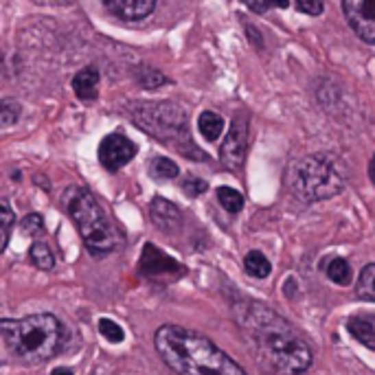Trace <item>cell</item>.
<instances>
[{"label": "cell", "mask_w": 375, "mask_h": 375, "mask_svg": "<svg viewBox=\"0 0 375 375\" xmlns=\"http://www.w3.org/2000/svg\"><path fill=\"white\" fill-rule=\"evenodd\" d=\"M237 323L257 360L274 375H301L312 367V347L272 307L246 301L237 307Z\"/></svg>", "instance_id": "obj_1"}, {"label": "cell", "mask_w": 375, "mask_h": 375, "mask_svg": "<svg viewBox=\"0 0 375 375\" xmlns=\"http://www.w3.org/2000/svg\"><path fill=\"white\" fill-rule=\"evenodd\" d=\"M154 349L176 375H246L237 362L202 334L180 325H162L154 334Z\"/></svg>", "instance_id": "obj_2"}, {"label": "cell", "mask_w": 375, "mask_h": 375, "mask_svg": "<svg viewBox=\"0 0 375 375\" xmlns=\"http://www.w3.org/2000/svg\"><path fill=\"white\" fill-rule=\"evenodd\" d=\"M3 343L11 358L22 365H42L58 354L64 338V327L53 314H31L25 318L0 321Z\"/></svg>", "instance_id": "obj_3"}, {"label": "cell", "mask_w": 375, "mask_h": 375, "mask_svg": "<svg viewBox=\"0 0 375 375\" xmlns=\"http://www.w3.org/2000/svg\"><path fill=\"white\" fill-rule=\"evenodd\" d=\"M128 117L134 125L149 136L158 138L165 145L178 149L189 160H206V154L195 145L189 134V119L184 110L171 101L160 104H132L128 106Z\"/></svg>", "instance_id": "obj_4"}, {"label": "cell", "mask_w": 375, "mask_h": 375, "mask_svg": "<svg viewBox=\"0 0 375 375\" xmlns=\"http://www.w3.org/2000/svg\"><path fill=\"white\" fill-rule=\"evenodd\" d=\"M62 206L66 215L73 219V224L80 230L86 248L95 257L110 255L121 246V235L112 226V222L99 206L95 195L84 186H69L62 193Z\"/></svg>", "instance_id": "obj_5"}, {"label": "cell", "mask_w": 375, "mask_h": 375, "mask_svg": "<svg viewBox=\"0 0 375 375\" xmlns=\"http://www.w3.org/2000/svg\"><path fill=\"white\" fill-rule=\"evenodd\" d=\"M288 186L301 202L314 204L345 189V171L329 154H310L290 165Z\"/></svg>", "instance_id": "obj_6"}, {"label": "cell", "mask_w": 375, "mask_h": 375, "mask_svg": "<svg viewBox=\"0 0 375 375\" xmlns=\"http://www.w3.org/2000/svg\"><path fill=\"white\" fill-rule=\"evenodd\" d=\"M246 149H248V117L239 112L233 119V123H230L222 145H219V160H222L226 169L239 171L244 167Z\"/></svg>", "instance_id": "obj_7"}, {"label": "cell", "mask_w": 375, "mask_h": 375, "mask_svg": "<svg viewBox=\"0 0 375 375\" xmlns=\"http://www.w3.org/2000/svg\"><path fill=\"white\" fill-rule=\"evenodd\" d=\"M138 272L143 277H184V266L180 261H176L173 257H169L167 252L158 250L156 246L147 241L145 248L141 252L138 259Z\"/></svg>", "instance_id": "obj_8"}, {"label": "cell", "mask_w": 375, "mask_h": 375, "mask_svg": "<svg viewBox=\"0 0 375 375\" xmlns=\"http://www.w3.org/2000/svg\"><path fill=\"white\" fill-rule=\"evenodd\" d=\"M343 11L356 36L375 44V0H345Z\"/></svg>", "instance_id": "obj_9"}, {"label": "cell", "mask_w": 375, "mask_h": 375, "mask_svg": "<svg viewBox=\"0 0 375 375\" xmlns=\"http://www.w3.org/2000/svg\"><path fill=\"white\" fill-rule=\"evenodd\" d=\"M136 156V145L123 134H108L99 145V162L108 171H119Z\"/></svg>", "instance_id": "obj_10"}, {"label": "cell", "mask_w": 375, "mask_h": 375, "mask_svg": "<svg viewBox=\"0 0 375 375\" xmlns=\"http://www.w3.org/2000/svg\"><path fill=\"white\" fill-rule=\"evenodd\" d=\"M104 7L108 14L123 22H141L156 9V3L154 0H106Z\"/></svg>", "instance_id": "obj_11"}, {"label": "cell", "mask_w": 375, "mask_h": 375, "mask_svg": "<svg viewBox=\"0 0 375 375\" xmlns=\"http://www.w3.org/2000/svg\"><path fill=\"white\" fill-rule=\"evenodd\" d=\"M149 217L154 226L160 228L162 233H173L182 226V211L165 197H154L149 204Z\"/></svg>", "instance_id": "obj_12"}, {"label": "cell", "mask_w": 375, "mask_h": 375, "mask_svg": "<svg viewBox=\"0 0 375 375\" xmlns=\"http://www.w3.org/2000/svg\"><path fill=\"white\" fill-rule=\"evenodd\" d=\"M73 90L77 99H82V101H95L99 95V71L95 66H86V69L75 73Z\"/></svg>", "instance_id": "obj_13"}, {"label": "cell", "mask_w": 375, "mask_h": 375, "mask_svg": "<svg viewBox=\"0 0 375 375\" xmlns=\"http://www.w3.org/2000/svg\"><path fill=\"white\" fill-rule=\"evenodd\" d=\"M347 332L358 343L375 351V316L373 314H356L347 321Z\"/></svg>", "instance_id": "obj_14"}, {"label": "cell", "mask_w": 375, "mask_h": 375, "mask_svg": "<svg viewBox=\"0 0 375 375\" xmlns=\"http://www.w3.org/2000/svg\"><path fill=\"white\" fill-rule=\"evenodd\" d=\"M224 128H226L224 117L213 112V110H204V112L197 117V130H200L202 138H206V141H217L222 136Z\"/></svg>", "instance_id": "obj_15"}, {"label": "cell", "mask_w": 375, "mask_h": 375, "mask_svg": "<svg viewBox=\"0 0 375 375\" xmlns=\"http://www.w3.org/2000/svg\"><path fill=\"white\" fill-rule=\"evenodd\" d=\"M244 270L246 274L255 279H268L272 272V263L268 261V257L259 250H250L244 257Z\"/></svg>", "instance_id": "obj_16"}, {"label": "cell", "mask_w": 375, "mask_h": 375, "mask_svg": "<svg viewBox=\"0 0 375 375\" xmlns=\"http://www.w3.org/2000/svg\"><path fill=\"white\" fill-rule=\"evenodd\" d=\"M323 270L329 279L338 285H349L351 283V277H354V272H351V266L347 263V259L343 257H329L325 263H323Z\"/></svg>", "instance_id": "obj_17"}, {"label": "cell", "mask_w": 375, "mask_h": 375, "mask_svg": "<svg viewBox=\"0 0 375 375\" xmlns=\"http://www.w3.org/2000/svg\"><path fill=\"white\" fill-rule=\"evenodd\" d=\"M178 173H180L178 165L167 156H156L149 162V176L156 180H173L178 178Z\"/></svg>", "instance_id": "obj_18"}, {"label": "cell", "mask_w": 375, "mask_h": 375, "mask_svg": "<svg viewBox=\"0 0 375 375\" xmlns=\"http://www.w3.org/2000/svg\"><path fill=\"white\" fill-rule=\"evenodd\" d=\"M356 294L362 301H373L375 303V263L362 268L358 283H356Z\"/></svg>", "instance_id": "obj_19"}, {"label": "cell", "mask_w": 375, "mask_h": 375, "mask_svg": "<svg viewBox=\"0 0 375 375\" xmlns=\"http://www.w3.org/2000/svg\"><path fill=\"white\" fill-rule=\"evenodd\" d=\"M29 259L33 261V266L40 270H53L55 268V255L49 248V244L44 241H33L29 248Z\"/></svg>", "instance_id": "obj_20"}, {"label": "cell", "mask_w": 375, "mask_h": 375, "mask_svg": "<svg viewBox=\"0 0 375 375\" xmlns=\"http://www.w3.org/2000/svg\"><path fill=\"white\" fill-rule=\"evenodd\" d=\"M134 80L141 84V88H145V90H156L158 86L167 84V77L160 71L152 69V66H138L134 71Z\"/></svg>", "instance_id": "obj_21"}, {"label": "cell", "mask_w": 375, "mask_h": 375, "mask_svg": "<svg viewBox=\"0 0 375 375\" xmlns=\"http://www.w3.org/2000/svg\"><path fill=\"white\" fill-rule=\"evenodd\" d=\"M217 200L228 213H239L241 208H244V195H241L237 189H230V186H219Z\"/></svg>", "instance_id": "obj_22"}, {"label": "cell", "mask_w": 375, "mask_h": 375, "mask_svg": "<svg viewBox=\"0 0 375 375\" xmlns=\"http://www.w3.org/2000/svg\"><path fill=\"white\" fill-rule=\"evenodd\" d=\"M20 112H22V108H20V104L16 101V99H9L7 97V99H3V101H0V121H3L5 128L18 123Z\"/></svg>", "instance_id": "obj_23"}, {"label": "cell", "mask_w": 375, "mask_h": 375, "mask_svg": "<svg viewBox=\"0 0 375 375\" xmlns=\"http://www.w3.org/2000/svg\"><path fill=\"white\" fill-rule=\"evenodd\" d=\"M0 219H3V241H0V250H5L7 244H9V237H11V228H14V211H11V206L9 202L5 200H0Z\"/></svg>", "instance_id": "obj_24"}, {"label": "cell", "mask_w": 375, "mask_h": 375, "mask_svg": "<svg viewBox=\"0 0 375 375\" xmlns=\"http://www.w3.org/2000/svg\"><path fill=\"white\" fill-rule=\"evenodd\" d=\"M99 332H101V336L112 345L123 343V338H125L123 329H121L114 321H110V318H101V321H99Z\"/></svg>", "instance_id": "obj_25"}, {"label": "cell", "mask_w": 375, "mask_h": 375, "mask_svg": "<svg viewBox=\"0 0 375 375\" xmlns=\"http://www.w3.org/2000/svg\"><path fill=\"white\" fill-rule=\"evenodd\" d=\"M20 228H22V233L29 237H40V235H44V219L40 213H29L20 222Z\"/></svg>", "instance_id": "obj_26"}, {"label": "cell", "mask_w": 375, "mask_h": 375, "mask_svg": "<svg viewBox=\"0 0 375 375\" xmlns=\"http://www.w3.org/2000/svg\"><path fill=\"white\" fill-rule=\"evenodd\" d=\"M206 189H208V184L204 180H200V178H195V176H186V178L182 180V191L189 195V197L202 195Z\"/></svg>", "instance_id": "obj_27"}, {"label": "cell", "mask_w": 375, "mask_h": 375, "mask_svg": "<svg viewBox=\"0 0 375 375\" xmlns=\"http://www.w3.org/2000/svg\"><path fill=\"white\" fill-rule=\"evenodd\" d=\"M296 9L301 11V14H307V16H318V14H323V3L321 0H299L296 3Z\"/></svg>", "instance_id": "obj_28"}, {"label": "cell", "mask_w": 375, "mask_h": 375, "mask_svg": "<svg viewBox=\"0 0 375 375\" xmlns=\"http://www.w3.org/2000/svg\"><path fill=\"white\" fill-rule=\"evenodd\" d=\"M274 7H290V3H248V9L250 11H257V14H263V11H268V9H274Z\"/></svg>", "instance_id": "obj_29"}, {"label": "cell", "mask_w": 375, "mask_h": 375, "mask_svg": "<svg viewBox=\"0 0 375 375\" xmlns=\"http://www.w3.org/2000/svg\"><path fill=\"white\" fill-rule=\"evenodd\" d=\"M369 178H371V182H373V186H375V154H373V158H371V162H369Z\"/></svg>", "instance_id": "obj_30"}, {"label": "cell", "mask_w": 375, "mask_h": 375, "mask_svg": "<svg viewBox=\"0 0 375 375\" xmlns=\"http://www.w3.org/2000/svg\"><path fill=\"white\" fill-rule=\"evenodd\" d=\"M51 375H75V373L71 369H66V367H60V369H53Z\"/></svg>", "instance_id": "obj_31"}]
</instances>
